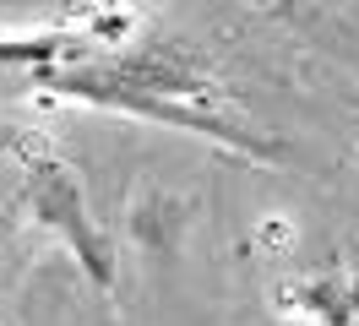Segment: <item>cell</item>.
<instances>
[{"label": "cell", "instance_id": "1", "mask_svg": "<svg viewBox=\"0 0 359 326\" xmlns=\"http://www.w3.org/2000/svg\"><path fill=\"white\" fill-rule=\"evenodd\" d=\"M66 234L71 245L93 250L88 207L71 169L33 136H6L0 142V261L11 256V245L27 234Z\"/></svg>", "mask_w": 359, "mask_h": 326}, {"label": "cell", "instance_id": "2", "mask_svg": "<svg viewBox=\"0 0 359 326\" xmlns=\"http://www.w3.org/2000/svg\"><path fill=\"white\" fill-rule=\"evenodd\" d=\"M283 304L316 326H359V266H327L283 288Z\"/></svg>", "mask_w": 359, "mask_h": 326}]
</instances>
